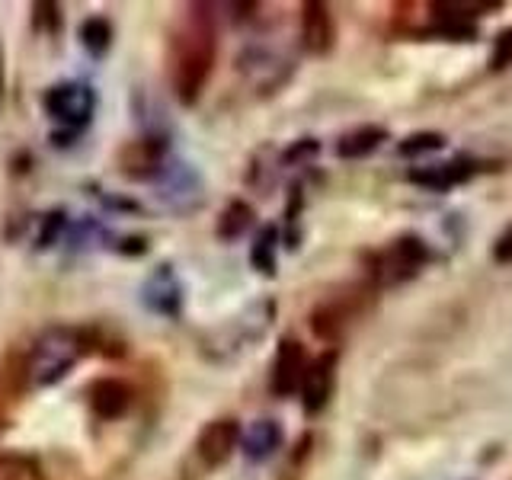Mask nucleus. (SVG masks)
<instances>
[{"label":"nucleus","mask_w":512,"mask_h":480,"mask_svg":"<svg viewBox=\"0 0 512 480\" xmlns=\"http://www.w3.org/2000/svg\"><path fill=\"white\" fill-rule=\"evenodd\" d=\"M0 96H4V77H0Z\"/></svg>","instance_id":"obj_24"},{"label":"nucleus","mask_w":512,"mask_h":480,"mask_svg":"<svg viewBox=\"0 0 512 480\" xmlns=\"http://www.w3.org/2000/svg\"><path fill=\"white\" fill-rule=\"evenodd\" d=\"M84 336L71 327H52L45 330L29 349L26 359V378L32 388H52L84 356Z\"/></svg>","instance_id":"obj_2"},{"label":"nucleus","mask_w":512,"mask_h":480,"mask_svg":"<svg viewBox=\"0 0 512 480\" xmlns=\"http://www.w3.org/2000/svg\"><path fill=\"white\" fill-rule=\"evenodd\" d=\"M116 167L128 180H151L167 167V141L164 138H135L125 141L116 154Z\"/></svg>","instance_id":"obj_5"},{"label":"nucleus","mask_w":512,"mask_h":480,"mask_svg":"<svg viewBox=\"0 0 512 480\" xmlns=\"http://www.w3.org/2000/svg\"><path fill=\"white\" fill-rule=\"evenodd\" d=\"M240 445L250 461H266L282 445V429L276 420H256L247 432H240Z\"/></svg>","instance_id":"obj_14"},{"label":"nucleus","mask_w":512,"mask_h":480,"mask_svg":"<svg viewBox=\"0 0 512 480\" xmlns=\"http://www.w3.org/2000/svg\"><path fill=\"white\" fill-rule=\"evenodd\" d=\"M477 173V164L468 157H458V160H448V164H436V167H426V170H413L410 180L429 186V189H448V186H458L464 180H471Z\"/></svg>","instance_id":"obj_13"},{"label":"nucleus","mask_w":512,"mask_h":480,"mask_svg":"<svg viewBox=\"0 0 512 480\" xmlns=\"http://www.w3.org/2000/svg\"><path fill=\"white\" fill-rule=\"evenodd\" d=\"M61 228H64V212H48L45 215V228H42V234H39V247L45 250V247H52L55 244V237L61 234Z\"/></svg>","instance_id":"obj_22"},{"label":"nucleus","mask_w":512,"mask_h":480,"mask_svg":"<svg viewBox=\"0 0 512 480\" xmlns=\"http://www.w3.org/2000/svg\"><path fill=\"white\" fill-rule=\"evenodd\" d=\"M493 260L496 263H512V224L509 228L496 237V244H493Z\"/></svg>","instance_id":"obj_23"},{"label":"nucleus","mask_w":512,"mask_h":480,"mask_svg":"<svg viewBox=\"0 0 512 480\" xmlns=\"http://www.w3.org/2000/svg\"><path fill=\"white\" fill-rule=\"evenodd\" d=\"M301 42L311 55H327L333 42H336V26H333V13L327 4H311L301 7Z\"/></svg>","instance_id":"obj_9"},{"label":"nucleus","mask_w":512,"mask_h":480,"mask_svg":"<svg viewBox=\"0 0 512 480\" xmlns=\"http://www.w3.org/2000/svg\"><path fill=\"white\" fill-rule=\"evenodd\" d=\"M388 138L384 128H375V125H365V128H356V132L343 135V141L336 144V154L346 157V160H356V157H368L372 151L381 148V141Z\"/></svg>","instance_id":"obj_15"},{"label":"nucleus","mask_w":512,"mask_h":480,"mask_svg":"<svg viewBox=\"0 0 512 480\" xmlns=\"http://www.w3.org/2000/svg\"><path fill=\"white\" fill-rule=\"evenodd\" d=\"M308 352L298 340L292 336H285L279 343V352H276V362H272V378H269V388L276 397H292L301 391V381L308 375Z\"/></svg>","instance_id":"obj_6"},{"label":"nucleus","mask_w":512,"mask_h":480,"mask_svg":"<svg viewBox=\"0 0 512 480\" xmlns=\"http://www.w3.org/2000/svg\"><path fill=\"white\" fill-rule=\"evenodd\" d=\"M42 106H45V112L58 125L77 132V128H84L93 119V112H96V93H93L90 84H80V80H68V84H58V87L48 90Z\"/></svg>","instance_id":"obj_3"},{"label":"nucleus","mask_w":512,"mask_h":480,"mask_svg":"<svg viewBox=\"0 0 512 480\" xmlns=\"http://www.w3.org/2000/svg\"><path fill=\"white\" fill-rule=\"evenodd\" d=\"M87 404L100 420H119L132 407V388L119 378H100L87 388Z\"/></svg>","instance_id":"obj_10"},{"label":"nucleus","mask_w":512,"mask_h":480,"mask_svg":"<svg viewBox=\"0 0 512 480\" xmlns=\"http://www.w3.org/2000/svg\"><path fill=\"white\" fill-rule=\"evenodd\" d=\"M346 320L349 314L343 308H336V304H320V308L311 314V327H314V336L317 340H340V333L346 330Z\"/></svg>","instance_id":"obj_16"},{"label":"nucleus","mask_w":512,"mask_h":480,"mask_svg":"<svg viewBox=\"0 0 512 480\" xmlns=\"http://www.w3.org/2000/svg\"><path fill=\"white\" fill-rule=\"evenodd\" d=\"M80 45L87 48L93 58H103L112 45V26L106 16H90V20L80 23Z\"/></svg>","instance_id":"obj_17"},{"label":"nucleus","mask_w":512,"mask_h":480,"mask_svg":"<svg viewBox=\"0 0 512 480\" xmlns=\"http://www.w3.org/2000/svg\"><path fill=\"white\" fill-rule=\"evenodd\" d=\"M157 186H160L157 196L173 208H186V199L189 196L199 199V192H202L199 173L189 170L186 164H167L157 176Z\"/></svg>","instance_id":"obj_12"},{"label":"nucleus","mask_w":512,"mask_h":480,"mask_svg":"<svg viewBox=\"0 0 512 480\" xmlns=\"http://www.w3.org/2000/svg\"><path fill=\"white\" fill-rule=\"evenodd\" d=\"M445 138L439 132H426V135H413L400 144V154H423V151H439Z\"/></svg>","instance_id":"obj_20"},{"label":"nucleus","mask_w":512,"mask_h":480,"mask_svg":"<svg viewBox=\"0 0 512 480\" xmlns=\"http://www.w3.org/2000/svg\"><path fill=\"white\" fill-rule=\"evenodd\" d=\"M141 298L144 304L154 311V314H167V317H176L180 314V304H183V288L176 282L173 269L170 266H160L154 276L144 282L141 288Z\"/></svg>","instance_id":"obj_11"},{"label":"nucleus","mask_w":512,"mask_h":480,"mask_svg":"<svg viewBox=\"0 0 512 480\" xmlns=\"http://www.w3.org/2000/svg\"><path fill=\"white\" fill-rule=\"evenodd\" d=\"M237 445H240V426H237V420H231V416H224V420L208 423L199 432L196 452L208 468H221V464L234 455Z\"/></svg>","instance_id":"obj_8"},{"label":"nucleus","mask_w":512,"mask_h":480,"mask_svg":"<svg viewBox=\"0 0 512 480\" xmlns=\"http://www.w3.org/2000/svg\"><path fill=\"white\" fill-rule=\"evenodd\" d=\"M272 244H276V231L272 228H266L260 237H256V244H253V266L260 269V272H266V276H272L276 272V256H272Z\"/></svg>","instance_id":"obj_19"},{"label":"nucleus","mask_w":512,"mask_h":480,"mask_svg":"<svg viewBox=\"0 0 512 480\" xmlns=\"http://www.w3.org/2000/svg\"><path fill=\"white\" fill-rule=\"evenodd\" d=\"M253 224V208L247 202H231L224 208V215L218 221V237L221 240H237Z\"/></svg>","instance_id":"obj_18"},{"label":"nucleus","mask_w":512,"mask_h":480,"mask_svg":"<svg viewBox=\"0 0 512 480\" xmlns=\"http://www.w3.org/2000/svg\"><path fill=\"white\" fill-rule=\"evenodd\" d=\"M509 64H512V29L500 32V39H496V48H493V58H490L493 71L509 68Z\"/></svg>","instance_id":"obj_21"},{"label":"nucleus","mask_w":512,"mask_h":480,"mask_svg":"<svg viewBox=\"0 0 512 480\" xmlns=\"http://www.w3.org/2000/svg\"><path fill=\"white\" fill-rule=\"evenodd\" d=\"M336 388V352H324L320 359L308 365V375L301 381V407L308 416L320 413L333 397Z\"/></svg>","instance_id":"obj_7"},{"label":"nucleus","mask_w":512,"mask_h":480,"mask_svg":"<svg viewBox=\"0 0 512 480\" xmlns=\"http://www.w3.org/2000/svg\"><path fill=\"white\" fill-rule=\"evenodd\" d=\"M215 58H218V42H215L212 16L196 13V7H192V13L183 16L180 29L170 39V80L180 103L186 106L199 103L208 77L215 71Z\"/></svg>","instance_id":"obj_1"},{"label":"nucleus","mask_w":512,"mask_h":480,"mask_svg":"<svg viewBox=\"0 0 512 480\" xmlns=\"http://www.w3.org/2000/svg\"><path fill=\"white\" fill-rule=\"evenodd\" d=\"M426 263V244L420 237H400L388 250H381L372 263V276L384 285H397L413 279Z\"/></svg>","instance_id":"obj_4"}]
</instances>
